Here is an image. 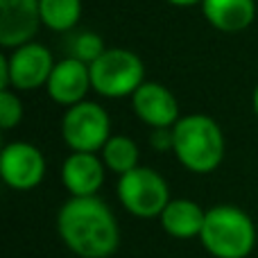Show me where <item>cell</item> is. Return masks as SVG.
I'll return each instance as SVG.
<instances>
[{"instance_id":"1","label":"cell","mask_w":258,"mask_h":258,"mask_svg":"<svg viewBox=\"0 0 258 258\" xmlns=\"http://www.w3.org/2000/svg\"><path fill=\"white\" fill-rule=\"evenodd\" d=\"M57 231L80 258H109L120 242L116 218L98 197H71L57 215Z\"/></svg>"},{"instance_id":"2","label":"cell","mask_w":258,"mask_h":258,"mask_svg":"<svg viewBox=\"0 0 258 258\" xmlns=\"http://www.w3.org/2000/svg\"><path fill=\"white\" fill-rule=\"evenodd\" d=\"M172 136L174 156L190 172L209 174L222 163L224 136L213 118L202 113L179 118V122L172 127Z\"/></svg>"},{"instance_id":"3","label":"cell","mask_w":258,"mask_h":258,"mask_svg":"<svg viewBox=\"0 0 258 258\" xmlns=\"http://www.w3.org/2000/svg\"><path fill=\"white\" fill-rule=\"evenodd\" d=\"M200 240L215 258H247L256 247V227L242 209L220 204L206 211Z\"/></svg>"},{"instance_id":"4","label":"cell","mask_w":258,"mask_h":258,"mask_svg":"<svg viewBox=\"0 0 258 258\" xmlns=\"http://www.w3.org/2000/svg\"><path fill=\"white\" fill-rule=\"evenodd\" d=\"M145 82L141 57L125 48H107L98 61L91 63V84L104 98L134 95Z\"/></svg>"},{"instance_id":"5","label":"cell","mask_w":258,"mask_h":258,"mask_svg":"<svg viewBox=\"0 0 258 258\" xmlns=\"http://www.w3.org/2000/svg\"><path fill=\"white\" fill-rule=\"evenodd\" d=\"M118 200L136 218H161L170 204L165 179L152 168H134L118 181Z\"/></svg>"},{"instance_id":"6","label":"cell","mask_w":258,"mask_h":258,"mask_svg":"<svg viewBox=\"0 0 258 258\" xmlns=\"http://www.w3.org/2000/svg\"><path fill=\"white\" fill-rule=\"evenodd\" d=\"M61 136L73 152H91L95 154L111 138L109 113L95 102H80L68 107L61 120Z\"/></svg>"},{"instance_id":"7","label":"cell","mask_w":258,"mask_h":258,"mask_svg":"<svg viewBox=\"0 0 258 258\" xmlns=\"http://www.w3.org/2000/svg\"><path fill=\"white\" fill-rule=\"evenodd\" d=\"M0 174L3 181L14 190H32L43 181L45 159L32 143H9L0 154Z\"/></svg>"},{"instance_id":"8","label":"cell","mask_w":258,"mask_h":258,"mask_svg":"<svg viewBox=\"0 0 258 258\" xmlns=\"http://www.w3.org/2000/svg\"><path fill=\"white\" fill-rule=\"evenodd\" d=\"M7 66L9 86L18 91H32L48 84L54 68V59L45 45L30 41L21 48H14V52L7 57Z\"/></svg>"},{"instance_id":"9","label":"cell","mask_w":258,"mask_h":258,"mask_svg":"<svg viewBox=\"0 0 258 258\" xmlns=\"http://www.w3.org/2000/svg\"><path fill=\"white\" fill-rule=\"evenodd\" d=\"M41 25L39 0H0V45L21 48Z\"/></svg>"},{"instance_id":"10","label":"cell","mask_w":258,"mask_h":258,"mask_svg":"<svg viewBox=\"0 0 258 258\" xmlns=\"http://www.w3.org/2000/svg\"><path fill=\"white\" fill-rule=\"evenodd\" d=\"M93 89L91 84V66L75 57L61 59L54 63L52 75H50L45 91L57 104L63 107H75L84 102V95Z\"/></svg>"},{"instance_id":"11","label":"cell","mask_w":258,"mask_h":258,"mask_svg":"<svg viewBox=\"0 0 258 258\" xmlns=\"http://www.w3.org/2000/svg\"><path fill=\"white\" fill-rule=\"evenodd\" d=\"M132 104L136 116L154 129L174 127L179 122V102L163 84L143 82L141 89L132 95Z\"/></svg>"},{"instance_id":"12","label":"cell","mask_w":258,"mask_h":258,"mask_svg":"<svg viewBox=\"0 0 258 258\" xmlns=\"http://www.w3.org/2000/svg\"><path fill=\"white\" fill-rule=\"evenodd\" d=\"M61 181L73 197H95L104 183V161L91 152H73L61 165Z\"/></svg>"},{"instance_id":"13","label":"cell","mask_w":258,"mask_h":258,"mask_svg":"<svg viewBox=\"0 0 258 258\" xmlns=\"http://www.w3.org/2000/svg\"><path fill=\"white\" fill-rule=\"evenodd\" d=\"M202 12L215 30L224 34H236L254 23L256 3L254 0H204Z\"/></svg>"},{"instance_id":"14","label":"cell","mask_w":258,"mask_h":258,"mask_svg":"<svg viewBox=\"0 0 258 258\" xmlns=\"http://www.w3.org/2000/svg\"><path fill=\"white\" fill-rule=\"evenodd\" d=\"M206 220V211L192 200H170L161 213V227L168 236L188 240L202 233Z\"/></svg>"},{"instance_id":"15","label":"cell","mask_w":258,"mask_h":258,"mask_svg":"<svg viewBox=\"0 0 258 258\" xmlns=\"http://www.w3.org/2000/svg\"><path fill=\"white\" fill-rule=\"evenodd\" d=\"M41 23L54 32H68L82 16V0H39Z\"/></svg>"},{"instance_id":"16","label":"cell","mask_w":258,"mask_h":258,"mask_svg":"<svg viewBox=\"0 0 258 258\" xmlns=\"http://www.w3.org/2000/svg\"><path fill=\"white\" fill-rule=\"evenodd\" d=\"M102 161L116 174H127L138 168V147L127 136H111L102 147Z\"/></svg>"},{"instance_id":"17","label":"cell","mask_w":258,"mask_h":258,"mask_svg":"<svg viewBox=\"0 0 258 258\" xmlns=\"http://www.w3.org/2000/svg\"><path fill=\"white\" fill-rule=\"evenodd\" d=\"M104 50L107 48H104L102 36L95 34V32H82V34H77L73 39V57L89 63V66L102 57Z\"/></svg>"},{"instance_id":"18","label":"cell","mask_w":258,"mask_h":258,"mask_svg":"<svg viewBox=\"0 0 258 258\" xmlns=\"http://www.w3.org/2000/svg\"><path fill=\"white\" fill-rule=\"evenodd\" d=\"M23 118V104L16 93L12 91H0V127L12 129L21 122Z\"/></svg>"},{"instance_id":"19","label":"cell","mask_w":258,"mask_h":258,"mask_svg":"<svg viewBox=\"0 0 258 258\" xmlns=\"http://www.w3.org/2000/svg\"><path fill=\"white\" fill-rule=\"evenodd\" d=\"M152 145H154V150H172V145H174L172 127L154 129V134H152Z\"/></svg>"},{"instance_id":"20","label":"cell","mask_w":258,"mask_h":258,"mask_svg":"<svg viewBox=\"0 0 258 258\" xmlns=\"http://www.w3.org/2000/svg\"><path fill=\"white\" fill-rule=\"evenodd\" d=\"M168 3L174 7H192V5H202L204 0H168Z\"/></svg>"},{"instance_id":"21","label":"cell","mask_w":258,"mask_h":258,"mask_svg":"<svg viewBox=\"0 0 258 258\" xmlns=\"http://www.w3.org/2000/svg\"><path fill=\"white\" fill-rule=\"evenodd\" d=\"M254 111H256V118H258V86L254 91Z\"/></svg>"}]
</instances>
